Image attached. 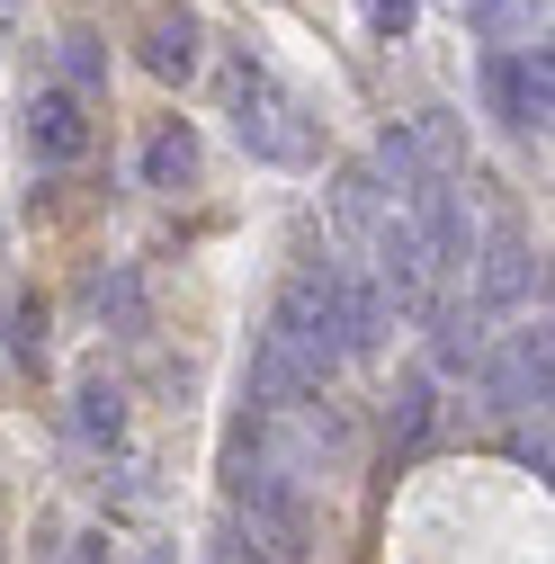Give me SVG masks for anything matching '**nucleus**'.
I'll use <instances>...</instances> for the list:
<instances>
[{"instance_id":"nucleus-13","label":"nucleus","mask_w":555,"mask_h":564,"mask_svg":"<svg viewBox=\"0 0 555 564\" xmlns=\"http://www.w3.org/2000/svg\"><path fill=\"white\" fill-rule=\"evenodd\" d=\"M188 171H197V144H188V134H179V126H171V134H153V153H144V180H153V188H179Z\"/></svg>"},{"instance_id":"nucleus-6","label":"nucleus","mask_w":555,"mask_h":564,"mask_svg":"<svg viewBox=\"0 0 555 564\" xmlns=\"http://www.w3.org/2000/svg\"><path fill=\"white\" fill-rule=\"evenodd\" d=\"M493 403H502V412L546 403V332H511V349L493 359Z\"/></svg>"},{"instance_id":"nucleus-11","label":"nucleus","mask_w":555,"mask_h":564,"mask_svg":"<svg viewBox=\"0 0 555 564\" xmlns=\"http://www.w3.org/2000/svg\"><path fill=\"white\" fill-rule=\"evenodd\" d=\"M529 296V251L502 234L493 251H483V305H520Z\"/></svg>"},{"instance_id":"nucleus-3","label":"nucleus","mask_w":555,"mask_h":564,"mask_svg":"<svg viewBox=\"0 0 555 564\" xmlns=\"http://www.w3.org/2000/svg\"><path fill=\"white\" fill-rule=\"evenodd\" d=\"M493 108H502V126H520V134H546V117H555V63H546V45H520V54H493Z\"/></svg>"},{"instance_id":"nucleus-10","label":"nucleus","mask_w":555,"mask_h":564,"mask_svg":"<svg viewBox=\"0 0 555 564\" xmlns=\"http://www.w3.org/2000/svg\"><path fill=\"white\" fill-rule=\"evenodd\" d=\"M144 63H153L162 82H179L188 63H197V28H188V19H153V28H144Z\"/></svg>"},{"instance_id":"nucleus-7","label":"nucleus","mask_w":555,"mask_h":564,"mask_svg":"<svg viewBox=\"0 0 555 564\" xmlns=\"http://www.w3.org/2000/svg\"><path fill=\"white\" fill-rule=\"evenodd\" d=\"M28 144H36V162H73L90 144V126H81V108L63 99V90H36L28 99Z\"/></svg>"},{"instance_id":"nucleus-9","label":"nucleus","mask_w":555,"mask_h":564,"mask_svg":"<svg viewBox=\"0 0 555 564\" xmlns=\"http://www.w3.org/2000/svg\"><path fill=\"white\" fill-rule=\"evenodd\" d=\"M457 10L493 36V45H529V36H537V10H529V0H457Z\"/></svg>"},{"instance_id":"nucleus-1","label":"nucleus","mask_w":555,"mask_h":564,"mask_svg":"<svg viewBox=\"0 0 555 564\" xmlns=\"http://www.w3.org/2000/svg\"><path fill=\"white\" fill-rule=\"evenodd\" d=\"M269 340L287 349V359L323 386V368H340L350 349H340V305H331V269H296L287 278V296H278V323H269Z\"/></svg>"},{"instance_id":"nucleus-4","label":"nucleus","mask_w":555,"mask_h":564,"mask_svg":"<svg viewBox=\"0 0 555 564\" xmlns=\"http://www.w3.org/2000/svg\"><path fill=\"white\" fill-rule=\"evenodd\" d=\"M242 511H251V538L287 564V555H305V502L287 492V475L278 466H260V475H242Z\"/></svg>"},{"instance_id":"nucleus-2","label":"nucleus","mask_w":555,"mask_h":564,"mask_svg":"<svg viewBox=\"0 0 555 564\" xmlns=\"http://www.w3.org/2000/svg\"><path fill=\"white\" fill-rule=\"evenodd\" d=\"M233 134L260 153V162H314V126H305V108L296 99H278L260 73H233Z\"/></svg>"},{"instance_id":"nucleus-5","label":"nucleus","mask_w":555,"mask_h":564,"mask_svg":"<svg viewBox=\"0 0 555 564\" xmlns=\"http://www.w3.org/2000/svg\"><path fill=\"white\" fill-rule=\"evenodd\" d=\"M331 305H340V349H350V359L385 349V332H394V305L377 296V278H350V269H331Z\"/></svg>"},{"instance_id":"nucleus-14","label":"nucleus","mask_w":555,"mask_h":564,"mask_svg":"<svg viewBox=\"0 0 555 564\" xmlns=\"http://www.w3.org/2000/svg\"><path fill=\"white\" fill-rule=\"evenodd\" d=\"M422 431H431V386H422V377H412V386L394 394V440L412 448V440H422Z\"/></svg>"},{"instance_id":"nucleus-12","label":"nucleus","mask_w":555,"mask_h":564,"mask_svg":"<svg viewBox=\"0 0 555 564\" xmlns=\"http://www.w3.org/2000/svg\"><path fill=\"white\" fill-rule=\"evenodd\" d=\"M73 431H81V440H117V431H126L117 386H81V394H73Z\"/></svg>"},{"instance_id":"nucleus-15","label":"nucleus","mask_w":555,"mask_h":564,"mask_svg":"<svg viewBox=\"0 0 555 564\" xmlns=\"http://www.w3.org/2000/svg\"><path fill=\"white\" fill-rule=\"evenodd\" d=\"M63 73H73V82H99V73H108L99 36H63Z\"/></svg>"},{"instance_id":"nucleus-8","label":"nucleus","mask_w":555,"mask_h":564,"mask_svg":"<svg viewBox=\"0 0 555 564\" xmlns=\"http://www.w3.org/2000/svg\"><path fill=\"white\" fill-rule=\"evenodd\" d=\"M431 359L439 368H475L483 359V314L475 305H439L431 314Z\"/></svg>"},{"instance_id":"nucleus-16","label":"nucleus","mask_w":555,"mask_h":564,"mask_svg":"<svg viewBox=\"0 0 555 564\" xmlns=\"http://www.w3.org/2000/svg\"><path fill=\"white\" fill-rule=\"evenodd\" d=\"M412 19H422V0H368V28L377 36H403Z\"/></svg>"}]
</instances>
